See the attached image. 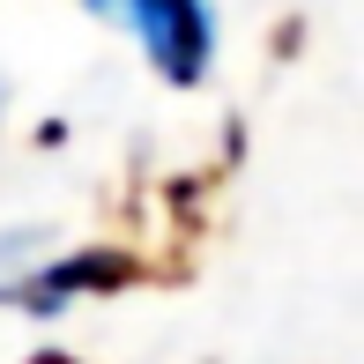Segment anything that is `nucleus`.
Instances as JSON below:
<instances>
[{
	"label": "nucleus",
	"mask_w": 364,
	"mask_h": 364,
	"mask_svg": "<svg viewBox=\"0 0 364 364\" xmlns=\"http://www.w3.org/2000/svg\"><path fill=\"white\" fill-rule=\"evenodd\" d=\"M97 15H119L127 30L141 38V53L156 60L164 82H201L208 53H216V30H208L201 0H90Z\"/></svg>",
	"instance_id": "nucleus-1"
},
{
	"label": "nucleus",
	"mask_w": 364,
	"mask_h": 364,
	"mask_svg": "<svg viewBox=\"0 0 364 364\" xmlns=\"http://www.w3.org/2000/svg\"><path fill=\"white\" fill-rule=\"evenodd\" d=\"M127 275H134V260H127V253H75V260H53L38 283H23V305H30V312H60V305L82 297V290H119Z\"/></svg>",
	"instance_id": "nucleus-2"
},
{
	"label": "nucleus",
	"mask_w": 364,
	"mask_h": 364,
	"mask_svg": "<svg viewBox=\"0 0 364 364\" xmlns=\"http://www.w3.org/2000/svg\"><path fill=\"white\" fill-rule=\"evenodd\" d=\"M38 364H68V357H38Z\"/></svg>",
	"instance_id": "nucleus-3"
}]
</instances>
